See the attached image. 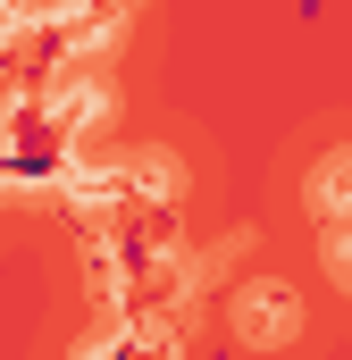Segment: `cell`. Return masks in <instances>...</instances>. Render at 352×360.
Returning <instances> with one entry per match:
<instances>
[{"label": "cell", "mask_w": 352, "mask_h": 360, "mask_svg": "<svg viewBox=\"0 0 352 360\" xmlns=\"http://www.w3.org/2000/svg\"><path fill=\"white\" fill-rule=\"evenodd\" d=\"M235 327H244V344H285V335H294V293H285V285H244Z\"/></svg>", "instance_id": "1"}, {"label": "cell", "mask_w": 352, "mask_h": 360, "mask_svg": "<svg viewBox=\"0 0 352 360\" xmlns=\"http://www.w3.org/2000/svg\"><path fill=\"white\" fill-rule=\"evenodd\" d=\"M327 269H336V276H344V285H352V218H344V226H336V235H327Z\"/></svg>", "instance_id": "3"}, {"label": "cell", "mask_w": 352, "mask_h": 360, "mask_svg": "<svg viewBox=\"0 0 352 360\" xmlns=\"http://www.w3.org/2000/svg\"><path fill=\"white\" fill-rule=\"evenodd\" d=\"M310 201H319V210H327L336 226L352 218V151H336V160L319 168V184H310Z\"/></svg>", "instance_id": "2"}]
</instances>
